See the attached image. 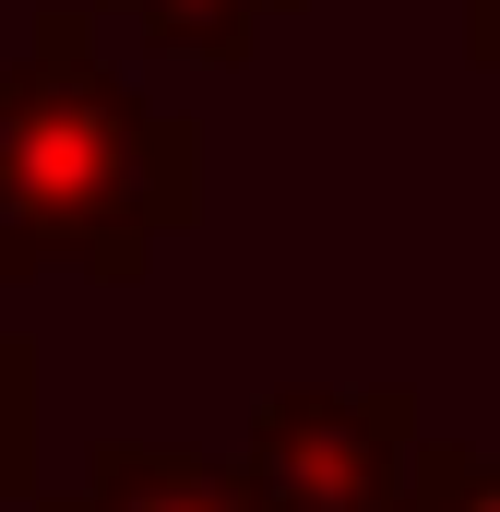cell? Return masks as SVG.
Masks as SVG:
<instances>
[{"label": "cell", "instance_id": "1", "mask_svg": "<svg viewBox=\"0 0 500 512\" xmlns=\"http://www.w3.org/2000/svg\"><path fill=\"white\" fill-rule=\"evenodd\" d=\"M203 227V120L155 108L96 60V12L48 0L24 60H0V286L84 274L143 286V262Z\"/></svg>", "mask_w": 500, "mask_h": 512}, {"label": "cell", "instance_id": "2", "mask_svg": "<svg viewBox=\"0 0 500 512\" xmlns=\"http://www.w3.org/2000/svg\"><path fill=\"white\" fill-rule=\"evenodd\" d=\"M417 453H429L417 382H274L227 477L250 489V512H405Z\"/></svg>", "mask_w": 500, "mask_h": 512}, {"label": "cell", "instance_id": "3", "mask_svg": "<svg viewBox=\"0 0 500 512\" xmlns=\"http://www.w3.org/2000/svg\"><path fill=\"white\" fill-rule=\"evenodd\" d=\"M24 512H250V489L191 441H96L72 489H36Z\"/></svg>", "mask_w": 500, "mask_h": 512}, {"label": "cell", "instance_id": "4", "mask_svg": "<svg viewBox=\"0 0 500 512\" xmlns=\"http://www.w3.org/2000/svg\"><path fill=\"white\" fill-rule=\"evenodd\" d=\"M84 12H131L167 60H191V72H250V48H262V24H286L298 0H84Z\"/></svg>", "mask_w": 500, "mask_h": 512}, {"label": "cell", "instance_id": "5", "mask_svg": "<svg viewBox=\"0 0 500 512\" xmlns=\"http://www.w3.org/2000/svg\"><path fill=\"white\" fill-rule=\"evenodd\" d=\"M0 501H36V334H0Z\"/></svg>", "mask_w": 500, "mask_h": 512}, {"label": "cell", "instance_id": "6", "mask_svg": "<svg viewBox=\"0 0 500 512\" xmlns=\"http://www.w3.org/2000/svg\"><path fill=\"white\" fill-rule=\"evenodd\" d=\"M405 512H500V453H477V441H429Z\"/></svg>", "mask_w": 500, "mask_h": 512}, {"label": "cell", "instance_id": "7", "mask_svg": "<svg viewBox=\"0 0 500 512\" xmlns=\"http://www.w3.org/2000/svg\"><path fill=\"white\" fill-rule=\"evenodd\" d=\"M465 60L500 72V0H465Z\"/></svg>", "mask_w": 500, "mask_h": 512}]
</instances>
